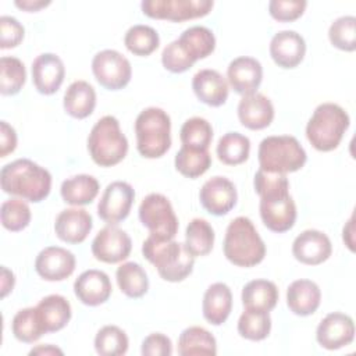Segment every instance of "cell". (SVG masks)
Segmentation results:
<instances>
[{
  "label": "cell",
  "mask_w": 356,
  "mask_h": 356,
  "mask_svg": "<svg viewBox=\"0 0 356 356\" xmlns=\"http://www.w3.org/2000/svg\"><path fill=\"white\" fill-rule=\"evenodd\" d=\"M0 184L3 192L39 203L50 193L51 175L44 167L29 159H17L1 168Z\"/></svg>",
  "instance_id": "cell-1"
},
{
  "label": "cell",
  "mask_w": 356,
  "mask_h": 356,
  "mask_svg": "<svg viewBox=\"0 0 356 356\" xmlns=\"http://www.w3.org/2000/svg\"><path fill=\"white\" fill-rule=\"evenodd\" d=\"M142 253L156 268L159 275L168 282L184 281L193 270L195 257L185 243L149 235L142 243Z\"/></svg>",
  "instance_id": "cell-2"
},
{
  "label": "cell",
  "mask_w": 356,
  "mask_h": 356,
  "mask_svg": "<svg viewBox=\"0 0 356 356\" xmlns=\"http://www.w3.org/2000/svg\"><path fill=\"white\" fill-rule=\"evenodd\" d=\"M224 256L238 267H253L263 261L266 245L250 218L239 216L234 218L225 231Z\"/></svg>",
  "instance_id": "cell-3"
},
{
  "label": "cell",
  "mask_w": 356,
  "mask_h": 356,
  "mask_svg": "<svg viewBox=\"0 0 356 356\" xmlns=\"http://www.w3.org/2000/svg\"><path fill=\"white\" fill-rule=\"evenodd\" d=\"M349 124V115L341 106L335 103H321L307 121L306 138L314 149L331 152L341 143Z\"/></svg>",
  "instance_id": "cell-4"
},
{
  "label": "cell",
  "mask_w": 356,
  "mask_h": 356,
  "mask_svg": "<svg viewBox=\"0 0 356 356\" xmlns=\"http://www.w3.org/2000/svg\"><path fill=\"white\" fill-rule=\"evenodd\" d=\"M136 149L146 159H157L171 146V120L160 107L142 110L135 120Z\"/></svg>",
  "instance_id": "cell-5"
},
{
  "label": "cell",
  "mask_w": 356,
  "mask_h": 356,
  "mask_svg": "<svg viewBox=\"0 0 356 356\" xmlns=\"http://www.w3.org/2000/svg\"><path fill=\"white\" fill-rule=\"evenodd\" d=\"M88 150L92 160L100 167H113L124 160L128 140L113 115H104L93 125L88 136Z\"/></svg>",
  "instance_id": "cell-6"
},
{
  "label": "cell",
  "mask_w": 356,
  "mask_h": 356,
  "mask_svg": "<svg viewBox=\"0 0 356 356\" xmlns=\"http://www.w3.org/2000/svg\"><path fill=\"white\" fill-rule=\"evenodd\" d=\"M257 159L260 170L286 174L300 170L307 156L295 136L280 135L267 136L260 142Z\"/></svg>",
  "instance_id": "cell-7"
},
{
  "label": "cell",
  "mask_w": 356,
  "mask_h": 356,
  "mask_svg": "<svg viewBox=\"0 0 356 356\" xmlns=\"http://www.w3.org/2000/svg\"><path fill=\"white\" fill-rule=\"evenodd\" d=\"M139 220L152 235L174 239L178 232V218L170 200L161 193H149L139 206Z\"/></svg>",
  "instance_id": "cell-8"
},
{
  "label": "cell",
  "mask_w": 356,
  "mask_h": 356,
  "mask_svg": "<svg viewBox=\"0 0 356 356\" xmlns=\"http://www.w3.org/2000/svg\"><path fill=\"white\" fill-rule=\"evenodd\" d=\"M142 13L150 18L182 22L207 15L213 8L211 0H143Z\"/></svg>",
  "instance_id": "cell-9"
},
{
  "label": "cell",
  "mask_w": 356,
  "mask_h": 356,
  "mask_svg": "<svg viewBox=\"0 0 356 356\" xmlns=\"http://www.w3.org/2000/svg\"><path fill=\"white\" fill-rule=\"evenodd\" d=\"M92 72L96 81L108 90H120L125 88L132 76L129 60L113 49L96 53L92 60Z\"/></svg>",
  "instance_id": "cell-10"
},
{
  "label": "cell",
  "mask_w": 356,
  "mask_h": 356,
  "mask_svg": "<svg viewBox=\"0 0 356 356\" xmlns=\"http://www.w3.org/2000/svg\"><path fill=\"white\" fill-rule=\"evenodd\" d=\"M134 199L135 191L128 182L114 181L106 186L97 203V214L103 221L115 225L128 217Z\"/></svg>",
  "instance_id": "cell-11"
},
{
  "label": "cell",
  "mask_w": 356,
  "mask_h": 356,
  "mask_svg": "<svg viewBox=\"0 0 356 356\" xmlns=\"http://www.w3.org/2000/svg\"><path fill=\"white\" fill-rule=\"evenodd\" d=\"M132 249L129 235L114 224L100 229L92 241V253L96 260L114 264L125 260Z\"/></svg>",
  "instance_id": "cell-12"
},
{
  "label": "cell",
  "mask_w": 356,
  "mask_h": 356,
  "mask_svg": "<svg viewBox=\"0 0 356 356\" xmlns=\"http://www.w3.org/2000/svg\"><path fill=\"white\" fill-rule=\"evenodd\" d=\"M260 217L273 232L289 231L296 221V204L289 192L260 197Z\"/></svg>",
  "instance_id": "cell-13"
},
{
  "label": "cell",
  "mask_w": 356,
  "mask_h": 356,
  "mask_svg": "<svg viewBox=\"0 0 356 356\" xmlns=\"http://www.w3.org/2000/svg\"><path fill=\"white\" fill-rule=\"evenodd\" d=\"M355 323L348 314L334 312L327 314L317 325L316 339L321 348L328 350L341 349L353 342Z\"/></svg>",
  "instance_id": "cell-14"
},
{
  "label": "cell",
  "mask_w": 356,
  "mask_h": 356,
  "mask_svg": "<svg viewBox=\"0 0 356 356\" xmlns=\"http://www.w3.org/2000/svg\"><path fill=\"white\" fill-rule=\"evenodd\" d=\"M199 199L206 211L213 216H224L236 204L238 193L235 185L228 178L216 175L203 184Z\"/></svg>",
  "instance_id": "cell-15"
},
{
  "label": "cell",
  "mask_w": 356,
  "mask_h": 356,
  "mask_svg": "<svg viewBox=\"0 0 356 356\" xmlns=\"http://www.w3.org/2000/svg\"><path fill=\"white\" fill-rule=\"evenodd\" d=\"M75 264L72 252L60 246H47L36 256L35 270L46 281H63L74 273Z\"/></svg>",
  "instance_id": "cell-16"
},
{
  "label": "cell",
  "mask_w": 356,
  "mask_h": 356,
  "mask_svg": "<svg viewBox=\"0 0 356 356\" xmlns=\"http://www.w3.org/2000/svg\"><path fill=\"white\" fill-rule=\"evenodd\" d=\"M292 253L298 261L307 266H317L331 256L332 245L324 232L318 229H306L295 238Z\"/></svg>",
  "instance_id": "cell-17"
},
{
  "label": "cell",
  "mask_w": 356,
  "mask_h": 356,
  "mask_svg": "<svg viewBox=\"0 0 356 356\" xmlns=\"http://www.w3.org/2000/svg\"><path fill=\"white\" fill-rule=\"evenodd\" d=\"M65 76L63 60L54 53L39 54L32 63V81L42 95L56 93Z\"/></svg>",
  "instance_id": "cell-18"
},
{
  "label": "cell",
  "mask_w": 356,
  "mask_h": 356,
  "mask_svg": "<svg viewBox=\"0 0 356 356\" xmlns=\"http://www.w3.org/2000/svg\"><path fill=\"white\" fill-rule=\"evenodd\" d=\"M227 78L231 88L242 95H252L263 79V67L259 60L248 56L234 58L227 68Z\"/></svg>",
  "instance_id": "cell-19"
},
{
  "label": "cell",
  "mask_w": 356,
  "mask_h": 356,
  "mask_svg": "<svg viewBox=\"0 0 356 356\" xmlns=\"http://www.w3.org/2000/svg\"><path fill=\"white\" fill-rule=\"evenodd\" d=\"M306 53V43L295 31H280L270 42V56L281 68L298 67Z\"/></svg>",
  "instance_id": "cell-20"
},
{
  "label": "cell",
  "mask_w": 356,
  "mask_h": 356,
  "mask_svg": "<svg viewBox=\"0 0 356 356\" xmlns=\"http://www.w3.org/2000/svg\"><path fill=\"white\" fill-rule=\"evenodd\" d=\"M93 221L89 211L79 207L65 209L58 213L54 222L56 235L67 243L83 242L92 231Z\"/></svg>",
  "instance_id": "cell-21"
},
{
  "label": "cell",
  "mask_w": 356,
  "mask_h": 356,
  "mask_svg": "<svg viewBox=\"0 0 356 356\" xmlns=\"http://www.w3.org/2000/svg\"><path fill=\"white\" fill-rule=\"evenodd\" d=\"M111 291V281L102 270H86L74 282L75 296L86 306H99L107 302Z\"/></svg>",
  "instance_id": "cell-22"
},
{
  "label": "cell",
  "mask_w": 356,
  "mask_h": 356,
  "mask_svg": "<svg viewBox=\"0 0 356 356\" xmlns=\"http://www.w3.org/2000/svg\"><path fill=\"white\" fill-rule=\"evenodd\" d=\"M238 118L248 129L267 128L274 120V106L263 93H252L242 96L238 104Z\"/></svg>",
  "instance_id": "cell-23"
},
{
  "label": "cell",
  "mask_w": 356,
  "mask_h": 356,
  "mask_svg": "<svg viewBox=\"0 0 356 356\" xmlns=\"http://www.w3.org/2000/svg\"><path fill=\"white\" fill-rule=\"evenodd\" d=\"M192 89L196 97L211 107L222 106L228 99V82L216 70H200L193 75Z\"/></svg>",
  "instance_id": "cell-24"
},
{
  "label": "cell",
  "mask_w": 356,
  "mask_h": 356,
  "mask_svg": "<svg viewBox=\"0 0 356 356\" xmlns=\"http://www.w3.org/2000/svg\"><path fill=\"white\" fill-rule=\"evenodd\" d=\"M321 302V291L312 280H296L286 289V305L296 316L313 314Z\"/></svg>",
  "instance_id": "cell-25"
},
{
  "label": "cell",
  "mask_w": 356,
  "mask_h": 356,
  "mask_svg": "<svg viewBox=\"0 0 356 356\" xmlns=\"http://www.w3.org/2000/svg\"><path fill=\"white\" fill-rule=\"evenodd\" d=\"M232 310V293L227 284H211L203 296L202 312L203 317L213 325H221L228 318Z\"/></svg>",
  "instance_id": "cell-26"
},
{
  "label": "cell",
  "mask_w": 356,
  "mask_h": 356,
  "mask_svg": "<svg viewBox=\"0 0 356 356\" xmlns=\"http://www.w3.org/2000/svg\"><path fill=\"white\" fill-rule=\"evenodd\" d=\"M64 110L68 115L82 120L89 117L96 107V92L86 81H74L65 90L63 99Z\"/></svg>",
  "instance_id": "cell-27"
},
{
  "label": "cell",
  "mask_w": 356,
  "mask_h": 356,
  "mask_svg": "<svg viewBox=\"0 0 356 356\" xmlns=\"http://www.w3.org/2000/svg\"><path fill=\"white\" fill-rule=\"evenodd\" d=\"M36 310L46 330V334L63 330L71 318L70 302L57 293L44 296L36 305Z\"/></svg>",
  "instance_id": "cell-28"
},
{
  "label": "cell",
  "mask_w": 356,
  "mask_h": 356,
  "mask_svg": "<svg viewBox=\"0 0 356 356\" xmlns=\"http://www.w3.org/2000/svg\"><path fill=\"white\" fill-rule=\"evenodd\" d=\"M99 189V181L93 175L78 174L63 181L60 193L65 203L72 206H83L95 200Z\"/></svg>",
  "instance_id": "cell-29"
},
{
  "label": "cell",
  "mask_w": 356,
  "mask_h": 356,
  "mask_svg": "<svg viewBox=\"0 0 356 356\" xmlns=\"http://www.w3.org/2000/svg\"><path fill=\"white\" fill-rule=\"evenodd\" d=\"M245 309L271 312L278 302V288L267 280L249 281L241 293Z\"/></svg>",
  "instance_id": "cell-30"
},
{
  "label": "cell",
  "mask_w": 356,
  "mask_h": 356,
  "mask_svg": "<svg viewBox=\"0 0 356 356\" xmlns=\"http://www.w3.org/2000/svg\"><path fill=\"white\" fill-rule=\"evenodd\" d=\"M217 353L216 338L203 327H188L178 338V355L192 356V355H209L214 356Z\"/></svg>",
  "instance_id": "cell-31"
},
{
  "label": "cell",
  "mask_w": 356,
  "mask_h": 356,
  "mask_svg": "<svg viewBox=\"0 0 356 356\" xmlns=\"http://www.w3.org/2000/svg\"><path fill=\"white\" fill-rule=\"evenodd\" d=\"M115 278L121 292L128 298H142L149 289L147 274L139 263H122L115 271Z\"/></svg>",
  "instance_id": "cell-32"
},
{
  "label": "cell",
  "mask_w": 356,
  "mask_h": 356,
  "mask_svg": "<svg viewBox=\"0 0 356 356\" xmlns=\"http://www.w3.org/2000/svg\"><path fill=\"white\" fill-rule=\"evenodd\" d=\"M178 42L195 60V63L200 58H206L216 49L214 33L202 25H195L185 29L178 38Z\"/></svg>",
  "instance_id": "cell-33"
},
{
  "label": "cell",
  "mask_w": 356,
  "mask_h": 356,
  "mask_svg": "<svg viewBox=\"0 0 356 356\" xmlns=\"http://www.w3.org/2000/svg\"><path fill=\"white\" fill-rule=\"evenodd\" d=\"M218 160L227 165H238L248 160L250 153V140L239 132H227L217 143Z\"/></svg>",
  "instance_id": "cell-34"
},
{
  "label": "cell",
  "mask_w": 356,
  "mask_h": 356,
  "mask_svg": "<svg viewBox=\"0 0 356 356\" xmlns=\"http://www.w3.org/2000/svg\"><path fill=\"white\" fill-rule=\"evenodd\" d=\"M175 168L186 178H197L203 175L211 165V156L209 149H195L184 146L175 154Z\"/></svg>",
  "instance_id": "cell-35"
},
{
  "label": "cell",
  "mask_w": 356,
  "mask_h": 356,
  "mask_svg": "<svg viewBox=\"0 0 356 356\" xmlns=\"http://www.w3.org/2000/svg\"><path fill=\"white\" fill-rule=\"evenodd\" d=\"M214 245V229L209 221L203 218H193L185 231V248L193 256H206L211 252Z\"/></svg>",
  "instance_id": "cell-36"
},
{
  "label": "cell",
  "mask_w": 356,
  "mask_h": 356,
  "mask_svg": "<svg viewBox=\"0 0 356 356\" xmlns=\"http://www.w3.org/2000/svg\"><path fill=\"white\" fill-rule=\"evenodd\" d=\"M11 330L14 337L25 343H33L43 334H46L36 307H25L18 310L13 318Z\"/></svg>",
  "instance_id": "cell-37"
},
{
  "label": "cell",
  "mask_w": 356,
  "mask_h": 356,
  "mask_svg": "<svg viewBox=\"0 0 356 356\" xmlns=\"http://www.w3.org/2000/svg\"><path fill=\"white\" fill-rule=\"evenodd\" d=\"M271 331V317L268 312L245 309L238 320V332L249 341H261Z\"/></svg>",
  "instance_id": "cell-38"
},
{
  "label": "cell",
  "mask_w": 356,
  "mask_h": 356,
  "mask_svg": "<svg viewBox=\"0 0 356 356\" xmlns=\"http://www.w3.org/2000/svg\"><path fill=\"white\" fill-rule=\"evenodd\" d=\"M125 47L135 56H149L160 44L159 33L149 25H134L124 36Z\"/></svg>",
  "instance_id": "cell-39"
},
{
  "label": "cell",
  "mask_w": 356,
  "mask_h": 356,
  "mask_svg": "<svg viewBox=\"0 0 356 356\" xmlns=\"http://www.w3.org/2000/svg\"><path fill=\"white\" fill-rule=\"evenodd\" d=\"M128 337L117 325L102 327L95 337V349L100 356H121L128 350Z\"/></svg>",
  "instance_id": "cell-40"
},
{
  "label": "cell",
  "mask_w": 356,
  "mask_h": 356,
  "mask_svg": "<svg viewBox=\"0 0 356 356\" xmlns=\"http://www.w3.org/2000/svg\"><path fill=\"white\" fill-rule=\"evenodd\" d=\"M26 79L24 63L17 57L4 56L0 58V92L10 96L17 95Z\"/></svg>",
  "instance_id": "cell-41"
},
{
  "label": "cell",
  "mask_w": 356,
  "mask_h": 356,
  "mask_svg": "<svg viewBox=\"0 0 356 356\" xmlns=\"http://www.w3.org/2000/svg\"><path fill=\"white\" fill-rule=\"evenodd\" d=\"M179 138L184 146L195 149H209L213 139L211 124L202 117L188 118L181 127Z\"/></svg>",
  "instance_id": "cell-42"
},
{
  "label": "cell",
  "mask_w": 356,
  "mask_h": 356,
  "mask_svg": "<svg viewBox=\"0 0 356 356\" xmlns=\"http://www.w3.org/2000/svg\"><path fill=\"white\" fill-rule=\"evenodd\" d=\"M31 209L21 197H13L3 202L0 209L1 224L11 232H18L26 228L31 222Z\"/></svg>",
  "instance_id": "cell-43"
},
{
  "label": "cell",
  "mask_w": 356,
  "mask_h": 356,
  "mask_svg": "<svg viewBox=\"0 0 356 356\" xmlns=\"http://www.w3.org/2000/svg\"><path fill=\"white\" fill-rule=\"evenodd\" d=\"M328 38L334 47L343 51H353L356 49V18L353 15L337 18L330 25Z\"/></svg>",
  "instance_id": "cell-44"
},
{
  "label": "cell",
  "mask_w": 356,
  "mask_h": 356,
  "mask_svg": "<svg viewBox=\"0 0 356 356\" xmlns=\"http://www.w3.org/2000/svg\"><path fill=\"white\" fill-rule=\"evenodd\" d=\"M253 185H254L256 193L260 197L289 192V181L286 178V174L267 172L260 168L254 174Z\"/></svg>",
  "instance_id": "cell-45"
},
{
  "label": "cell",
  "mask_w": 356,
  "mask_h": 356,
  "mask_svg": "<svg viewBox=\"0 0 356 356\" xmlns=\"http://www.w3.org/2000/svg\"><path fill=\"white\" fill-rule=\"evenodd\" d=\"M161 63L167 71L174 74H181L188 71L195 64V60L186 53V50L182 47V44L177 39L168 43L163 49Z\"/></svg>",
  "instance_id": "cell-46"
},
{
  "label": "cell",
  "mask_w": 356,
  "mask_h": 356,
  "mask_svg": "<svg viewBox=\"0 0 356 356\" xmlns=\"http://www.w3.org/2000/svg\"><path fill=\"white\" fill-rule=\"evenodd\" d=\"M306 6L305 0H271L268 3V13L275 21L289 22L298 19Z\"/></svg>",
  "instance_id": "cell-47"
},
{
  "label": "cell",
  "mask_w": 356,
  "mask_h": 356,
  "mask_svg": "<svg viewBox=\"0 0 356 356\" xmlns=\"http://www.w3.org/2000/svg\"><path fill=\"white\" fill-rule=\"evenodd\" d=\"M25 29L19 21L10 15L0 17V47L11 49L21 43Z\"/></svg>",
  "instance_id": "cell-48"
},
{
  "label": "cell",
  "mask_w": 356,
  "mask_h": 356,
  "mask_svg": "<svg viewBox=\"0 0 356 356\" xmlns=\"http://www.w3.org/2000/svg\"><path fill=\"white\" fill-rule=\"evenodd\" d=\"M140 352L143 356H170L172 353V343L167 335L153 332L142 341Z\"/></svg>",
  "instance_id": "cell-49"
},
{
  "label": "cell",
  "mask_w": 356,
  "mask_h": 356,
  "mask_svg": "<svg viewBox=\"0 0 356 356\" xmlns=\"http://www.w3.org/2000/svg\"><path fill=\"white\" fill-rule=\"evenodd\" d=\"M17 147V134L15 129L7 124V121L0 122V157H6L13 153Z\"/></svg>",
  "instance_id": "cell-50"
},
{
  "label": "cell",
  "mask_w": 356,
  "mask_h": 356,
  "mask_svg": "<svg viewBox=\"0 0 356 356\" xmlns=\"http://www.w3.org/2000/svg\"><path fill=\"white\" fill-rule=\"evenodd\" d=\"M15 282V277L13 271H10L7 267H1V298H6L10 291H13Z\"/></svg>",
  "instance_id": "cell-51"
},
{
  "label": "cell",
  "mask_w": 356,
  "mask_h": 356,
  "mask_svg": "<svg viewBox=\"0 0 356 356\" xmlns=\"http://www.w3.org/2000/svg\"><path fill=\"white\" fill-rule=\"evenodd\" d=\"M14 4L25 11H39L40 8L47 7L50 4V0H15Z\"/></svg>",
  "instance_id": "cell-52"
},
{
  "label": "cell",
  "mask_w": 356,
  "mask_h": 356,
  "mask_svg": "<svg viewBox=\"0 0 356 356\" xmlns=\"http://www.w3.org/2000/svg\"><path fill=\"white\" fill-rule=\"evenodd\" d=\"M342 238H343L345 245L353 252V250H355V248H353V245H355V242H353V216L348 220L346 225L343 227Z\"/></svg>",
  "instance_id": "cell-53"
},
{
  "label": "cell",
  "mask_w": 356,
  "mask_h": 356,
  "mask_svg": "<svg viewBox=\"0 0 356 356\" xmlns=\"http://www.w3.org/2000/svg\"><path fill=\"white\" fill-rule=\"evenodd\" d=\"M29 355H63V350L58 349L57 346H53V345H40L38 348H33Z\"/></svg>",
  "instance_id": "cell-54"
}]
</instances>
